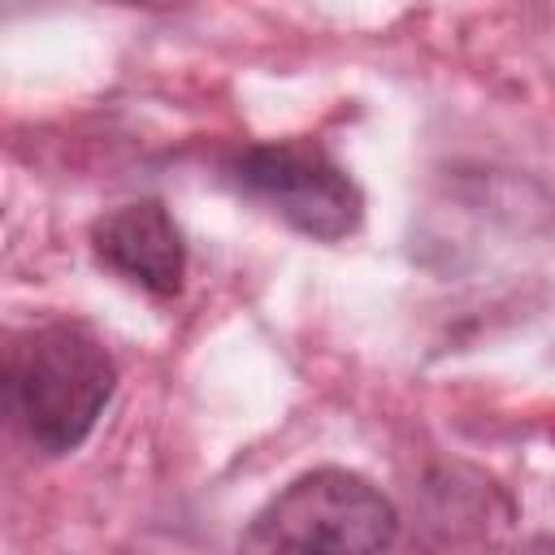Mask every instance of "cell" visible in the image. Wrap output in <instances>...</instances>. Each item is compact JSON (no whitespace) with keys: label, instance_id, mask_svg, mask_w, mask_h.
Masks as SVG:
<instances>
[{"label":"cell","instance_id":"obj_4","mask_svg":"<svg viewBox=\"0 0 555 555\" xmlns=\"http://www.w3.org/2000/svg\"><path fill=\"white\" fill-rule=\"evenodd\" d=\"M91 251L100 264H108L113 273H121L126 282L152 295L182 291L186 247H182L173 217L156 199H139V204H121L104 212L91 225Z\"/></svg>","mask_w":555,"mask_h":555},{"label":"cell","instance_id":"obj_3","mask_svg":"<svg viewBox=\"0 0 555 555\" xmlns=\"http://www.w3.org/2000/svg\"><path fill=\"white\" fill-rule=\"evenodd\" d=\"M230 178L243 195L273 208L286 225L308 238L338 243L360 225L364 199L347 169L308 139L256 143L234 156Z\"/></svg>","mask_w":555,"mask_h":555},{"label":"cell","instance_id":"obj_2","mask_svg":"<svg viewBox=\"0 0 555 555\" xmlns=\"http://www.w3.org/2000/svg\"><path fill=\"white\" fill-rule=\"evenodd\" d=\"M395 533L399 512L373 481L312 468L251 516L238 555H382Z\"/></svg>","mask_w":555,"mask_h":555},{"label":"cell","instance_id":"obj_1","mask_svg":"<svg viewBox=\"0 0 555 555\" xmlns=\"http://www.w3.org/2000/svg\"><path fill=\"white\" fill-rule=\"evenodd\" d=\"M9 412L43 455L74 451L113 399L117 369L104 343L78 321H48L9 347Z\"/></svg>","mask_w":555,"mask_h":555}]
</instances>
